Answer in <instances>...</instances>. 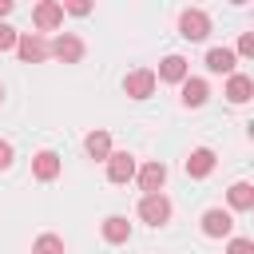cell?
<instances>
[{
  "instance_id": "12",
  "label": "cell",
  "mask_w": 254,
  "mask_h": 254,
  "mask_svg": "<svg viewBox=\"0 0 254 254\" xmlns=\"http://www.w3.org/2000/svg\"><path fill=\"white\" fill-rule=\"evenodd\" d=\"M206 95H210V87H206V79H194V75H187L183 79V107H202L206 103Z\"/></svg>"
},
{
  "instance_id": "4",
  "label": "cell",
  "mask_w": 254,
  "mask_h": 254,
  "mask_svg": "<svg viewBox=\"0 0 254 254\" xmlns=\"http://www.w3.org/2000/svg\"><path fill=\"white\" fill-rule=\"evenodd\" d=\"M135 179H139V190H143V194H163V183H167V167H163L159 159H151V163L135 167Z\"/></svg>"
},
{
  "instance_id": "7",
  "label": "cell",
  "mask_w": 254,
  "mask_h": 254,
  "mask_svg": "<svg viewBox=\"0 0 254 254\" xmlns=\"http://www.w3.org/2000/svg\"><path fill=\"white\" fill-rule=\"evenodd\" d=\"M107 179L111 183H131L135 179V155L131 151H111L107 155Z\"/></svg>"
},
{
  "instance_id": "26",
  "label": "cell",
  "mask_w": 254,
  "mask_h": 254,
  "mask_svg": "<svg viewBox=\"0 0 254 254\" xmlns=\"http://www.w3.org/2000/svg\"><path fill=\"white\" fill-rule=\"evenodd\" d=\"M0 103H4V83H0Z\"/></svg>"
},
{
  "instance_id": "11",
  "label": "cell",
  "mask_w": 254,
  "mask_h": 254,
  "mask_svg": "<svg viewBox=\"0 0 254 254\" xmlns=\"http://www.w3.org/2000/svg\"><path fill=\"white\" fill-rule=\"evenodd\" d=\"M60 155L56 151H36V159H32V175L40 179V183H52L56 175H60Z\"/></svg>"
},
{
  "instance_id": "20",
  "label": "cell",
  "mask_w": 254,
  "mask_h": 254,
  "mask_svg": "<svg viewBox=\"0 0 254 254\" xmlns=\"http://www.w3.org/2000/svg\"><path fill=\"white\" fill-rule=\"evenodd\" d=\"M226 254H254V242L250 238H230L226 242Z\"/></svg>"
},
{
  "instance_id": "18",
  "label": "cell",
  "mask_w": 254,
  "mask_h": 254,
  "mask_svg": "<svg viewBox=\"0 0 254 254\" xmlns=\"http://www.w3.org/2000/svg\"><path fill=\"white\" fill-rule=\"evenodd\" d=\"M226 202H230L234 210H254V187H250V183H234V187L226 190Z\"/></svg>"
},
{
  "instance_id": "5",
  "label": "cell",
  "mask_w": 254,
  "mask_h": 254,
  "mask_svg": "<svg viewBox=\"0 0 254 254\" xmlns=\"http://www.w3.org/2000/svg\"><path fill=\"white\" fill-rule=\"evenodd\" d=\"M32 24H36L40 32L60 28V24H64V4H60V0H40V4L32 8Z\"/></svg>"
},
{
  "instance_id": "24",
  "label": "cell",
  "mask_w": 254,
  "mask_h": 254,
  "mask_svg": "<svg viewBox=\"0 0 254 254\" xmlns=\"http://www.w3.org/2000/svg\"><path fill=\"white\" fill-rule=\"evenodd\" d=\"M234 56H254V36H250V32L238 40V52H234Z\"/></svg>"
},
{
  "instance_id": "16",
  "label": "cell",
  "mask_w": 254,
  "mask_h": 254,
  "mask_svg": "<svg viewBox=\"0 0 254 254\" xmlns=\"http://www.w3.org/2000/svg\"><path fill=\"white\" fill-rule=\"evenodd\" d=\"M83 151H87L91 159L107 163V155H111V135H107V131H87V139H83Z\"/></svg>"
},
{
  "instance_id": "23",
  "label": "cell",
  "mask_w": 254,
  "mask_h": 254,
  "mask_svg": "<svg viewBox=\"0 0 254 254\" xmlns=\"http://www.w3.org/2000/svg\"><path fill=\"white\" fill-rule=\"evenodd\" d=\"M64 12H71V16H87V12H91V4H83V0H71V4H64Z\"/></svg>"
},
{
  "instance_id": "6",
  "label": "cell",
  "mask_w": 254,
  "mask_h": 254,
  "mask_svg": "<svg viewBox=\"0 0 254 254\" xmlns=\"http://www.w3.org/2000/svg\"><path fill=\"white\" fill-rule=\"evenodd\" d=\"M16 52H20L24 64H44V60H48V40H44L40 32H24V36L16 40Z\"/></svg>"
},
{
  "instance_id": "2",
  "label": "cell",
  "mask_w": 254,
  "mask_h": 254,
  "mask_svg": "<svg viewBox=\"0 0 254 254\" xmlns=\"http://www.w3.org/2000/svg\"><path fill=\"white\" fill-rule=\"evenodd\" d=\"M48 56H56L60 64H79L83 60V40L75 32H60L52 44H48Z\"/></svg>"
},
{
  "instance_id": "25",
  "label": "cell",
  "mask_w": 254,
  "mask_h": 254,
  "mask_svg": "<svg viewBox=\"0 0 254 254\" xmlns=\"http://www.w3.org/2000/svg\"><path fill=\"white\" fill-rule=\"evenodd\" d=\"M12 12V0H0V24H4V16Z\"/></svg>"
},
{
  "instance_id": "13",
  "label": "cell",
  "mask_w": 254,
  "mask_h": 254,
  "mask_svg": "<svg viewBox=\"0 0 254 254\" xmlns=\"http://www.w3.org/2000/svg\"><path fill=\"white\" fill-rule=\"evenodd\" d=\"M103 238H107L111 246H123V242L131 238V222H127L123 214H107V218H103Z\"/></svg>"
},
{
  "instance_id": "3",
  "label": "cell",
  "mask_w": 254,
  "mask_h": 254,
  "mask_svg": "<svg viewBox=\"0 0 254 254\" xmlns=\"http://www.w3.org/2000/svg\"><path fill=\"white\" fill-rule=\"evenodd\" d=\"M139 218H143L147 226H163V222L171 218V198H167V194H143V198H139Z\"/></svg>"
},
{
  "instance_id": "22",
  "label": "cell",
  "mask_w": 254,
  "mask_h": 254,
  "mask_svg": "<svg viewBox=\"0 0 254 254\" xmlns=\"http://www.w3.org/2000/svg\"><path fill=\"white\" fill-rule=\"evenodd\" d=\"M12 159H16V155H12V143H8V139H0V171H8V167H12Z\"/></svg>"
},
{
  "instance_id": "21",
  "label": "cell",
  "mask_w": 254,
  "mask_h": 254,
  "mask_svg": "<svg viewBox=\"0 0 254 254\" xmlns=\"http://www.w3.org/2000/svg\"><path fill=\"white\" fill-rule=\"evenodd\" d=\"M16 28H8V24H0V52H8V48H16Z\"/></svg>"
},
{
  "instance_id": "14",
  "label": "cell",
  "mask_w": 254,
  "mask_h": 254,
  "mask_svg": "<svg viewBox=\"0 0 254 254\" xmlns=\"http://www.w3.org/2000/svg\"><path fill=\"white\" fill-rule=\"evenodd\" d=\"M190 71H187V60L183 56H167L163 64H159V75L155 79H163V83H183Z\"/></svg>"
},
{
  "instance_id": "8",
  "label": "cell",
  "mask_w": 254,
  "mask_h": 254,
  "mask_svg": "<svg viewBox=\"0 0 254 254\" xmlns=\"http://www.w3.org/2000/svg\"><path fill=\"white\" fill-rule=\"evenodd\" d=\"M123 91H127L131 99H147V95L155 91V71H151V67H135V71L123 79Z\"/></svg>"
},
{
  "instance_id": "1",
  "label": "cell",
  "mask_w": 254,
  "mask_h": 254,
  "mask_svg": "<svg viewBox=\"0 0 254 254\" xmlns=\"http://www.w3.org/2000/svg\"><path fill=\"white\" fill-rule=\"evenodd\" d=\"M179 36H183V40H194V44L206 40V36H210V16H206L202 8H187V12L179 16Z\"/></svg>"
},
{
  "instance_id": "17",
  "label": "cell",
  "mask_w": 254,
  "mask_h": 254,
  "mask_svg": "<svg viewBox=\"0 0 254 254\" xmlns=\"http://www.w3.org/2000/svg\"><path fill=\"white\" fill-rule=\"evenodd\" d=\"M234 60H238V56H234L230 48H210V52H206V67H210V71H222V75H234Z\"/></svg>"
},
{
  "instance_id": "19",
  "label": "cell",
  "mask_w": 254,
  "mask_h": 254,
  "mask_svg": "<svg viewBox=\"0 0 254 254\" xmlns=\"http://www.w3.org/2000/svg\"><path fill=\"white\" fill-rule=\"evenodd\" d=\"M32 254H64V238L60 234H40L32 242Z\"/></svg>"
},
{
  "instance_id": "10",
  "label": "cell",
  "mask_w": 254,
  "mask_h": 254,
  "mask_svg": "<svg viewBox=\"0 0 254 254\" xmlns=\"http://www.w3.org/2000/svg\"><path fill=\"white\" fill-rule=\"evenodd\" d=\"M214 163H218V159H214L210 147H194V151L187 155V175H190V179H206V175L214 171Z\"/></svg>"
},
{
  "instance_id": "9",
  "label": "cell",
  "mask_w": 254,
  "mask_h": 254,
  "mask_svg": "<svg viewBox=\"0 0 254 254\" xmlns=\"http://www.w3.org/2000/svg\"><path fill=\"white\" fill-rule=\"evenodd\" d=\"M230 230H234L230 210H218V206H214V210H206V214H202V234H206V238H226Z\"/></svg>"
},
{
  "instance_id": "15",
  "label": "cell",
  "mask_w": 254,
  "mask_h": 254,
  "mask_svg": "<svg viewBox=\"0 0 254 254\" xmlns=\"http://www.w3.org/2000/svg\"><path fill=\"white\" fill-rule=\"evenodd\" d=\"M250 95H254V79L234 71V75L226 79V99H230V103H250Z\"/></svg>"
}]
</instances>
